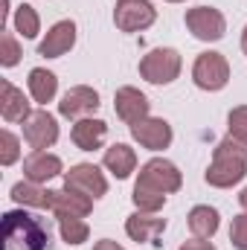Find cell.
Listing matches in <instances>:
<instances>
[{
	"label": "cell",
	"instance_id": "f1b7e54d",
	"mask_svg": "<svg viewBox=\"0 0 247 250\" xmlns=\"http://www.w3.org/2000/svg\"><path fill=\"white\" fill-rule=\"evenodd\" d=\"M230 242H233V248L247 250V212H242V215H236V218H233Z\"/></svg>",
	"mask_w": 247,
	"mask_h": 250
},
{
	"label": "cell",
	"instance_id": "836d02e7",
	"mask_svg": "<svg viewBox=\"0 0 247 250\" xmlns=\"http://www.w3.org/2000/svg\"><path fill=\"white\" fill-rule=\"evenodd\" d=\"M169 3H184V0H169Z\"/></svg>",
	"mask_w": 247,
	"mask_h": 250
},
{
	"label": "cell",
	"instance_id": "9a60e30c",
	"mask_svg": "<svg viewBox=\"0 0 247 250\" xmlns=\"http://www.w3.org/2000/svg\"><path fill=\"white\" fill-rule=\"evenodd\" d=\"M163 230H166V218H157L154 212H143V209H137L125 221V233L134 242H154V245H160L157 239L163 236Z\"/></svg>",
	"mask_w": 247,
	"mask_h": 250
},
{
	"label": "cell",
	"instance_id": "603a6c76",
	"mask_svg": "<svg viewBox=\"0 0 247 250\" xmlns=\"http://www.w3.org/2000/svg\"><path fill=\"white\" fill-rule=\"evenodd\" d=\"M131 198H134L137 209H143V212H157V209H163V204H166V192H160V189L151 187V184H143V181H137Z\"/></svg>",
	"mask_w": 247,
	"mask_h": 250
},
{
	"label": "cell",
	"instance_id": "7402d4cb",
	"mask_svg": "<svg viewBox=\"0 0 247 250\" xmlns=\"http://www.w3.org/2000/svg\"><path fill=\"white\" fill-rule=\"evenodd\" d=\"M50 192L53 189H41V184H32V181H21L12 187V198L15 204L21 207H35V209H50Z\"/></svg>",
	"mask_w": 247,
	"mask_h": 250
},
{
	"label": "cell",
	"instance_id": "ba28073f",
	"mask_svg": "<svg viewBox=\"0 0 247 250\" xmlns=\"http://www.w3.org/2000/svg\"><path fill=\"white\" fill-rule=\"evenodd\" d=\"M23 140L32 146V151H47L59 140V123L50 111H32V117L23 123Z\"/></svg>",
	"mask_w": 247,
	"mask_h": 250
},
{
	"label": "cell",
	"instance_id": "f546056e",
	"mask_svg": "<svg viewBox=\"0 0 247 250\" xmlns=\"http://www.w3.org/2000/svg\"><path fill=\"white\" fill-rule=\"evenodd\" d=\"M178 250H215V248H212L209 239H189V242H184Z\"/></svg>",
	"mask_w": 247,
	"mask_h": 250
},
{
	"label": "cell",
	"instance_id": "83f0119b",
	"mask_svg": "<svg viewBox=\"0 0 247 250\" xmlns=\"http://www.w3.org/2000/svg\"><path fill=\"white\" fill-rule=\"evenodd\" d=\"M227 125H230V137H236V140L247 143V105L233 108L230 117H227Z\"/></svg>",
	"mask_w": 247,
	"mask_h": 250
},
{
	"label": "cell",
	"instance_id": "277c9868",
	"mask_svg": "<svg viewBox=\"0 0 247 250\" xmlns=\"http://www.w3.org/2000/svg\"><path fill=\"white\" fill-rule=\"evenodd\" d=\"M192 82L201 90H209V93L227 87V82H230V64H227V59L221 53H212V50L201 53L195 59V64H192Z\"/></svg>",
	"mask_w": 247,
	"mask_h": 250
},
{
	"label": "cell",
	"instance_id": "d4e9b609",
	"mask_svg": "<svg viewBox=\"0 0 247 250\" xmlns=\"http://www.w3.org/2000/svg\"><path fill=\"white\" fill-rule=\"evenodd\" d=\"M15 29H18L23 38H35V35L41 32V18H38V12H35L29 3H21V6L15 9Z\"/></svg>",
	"mask_w": 247,
	"mask_h": 250
},
{
	"label": "cell",
	"instance_id": "5b68a950",
	"mask_svg": "<svg viewBox=\"0 0 247 250\" xmlns=\"http://www.w3.org/2000/svg\"><path fill=\"white\" fill-rule=\"evenodd\" d=\"M186 29L198 38V41H221L227 32V21L215 6H195L186 12Z\"/></svg>",
	"mask_w": 247,
	"mask_h": 250
},
{
	"label": "cell",
	"instance_id": "5bb4252c",
	"mask_svg": "<svg viewBox=\"0 0 247 250\" xmlns=\"http://www.w3.org/2000/svg\"><path fill=\"white\" fill-rule=\"evenodd\" d=\"M114 108H117V117H120L123 123L134 125V123H140V120L148 117L151 102H148L145 93H140L137 87H120L117 96H114Z\"/></svg>",
	"mask_w": 247,
	"mask_h": 250
},
{
	"label": "cell",
	"instance_id": "ffe728a7",
	"mask_svg": "<svg viewBox=\"0 0 247 250\" xmlns=\"http://www.w3.org/2000/svg\"><path fill=\"white\" fill-rule=\"evenodd\" d=\"M218 224H221V218H218L215 207L198 204V207L189 209V230H192L195 239H212L218 233Z\"/></svg>",
	"mask_w": 247,
	"mask_h": 250
},
{
	"label": "cell",
	"instance_id": "d6a6232c",
	"mask_svg": "<svg viewBox=\"0 0 247 250\" xmlns=\"http://www.w3.org/2000/svg\"><path fill=\"white\" fill-rule=\"evenodd\" d=\"M242 50H245V56H247V26H245V32H242Z\"/></svg>",
	"mask_w": 247,
	"mask_h": 250
},
{
	"label": "cell",
	"instance_id": "7c38bea8",
	"mask_svg": "<svg viewBox=\"0 0 247 250\" xmlns=\"http://www.w3.org/2000/svg\"><path fill=\"white\" fill-rule=\"evenodd\" d=\"M90 209H93V198H87V195H82L76 189L64 187L50 192V212H56L59 218H64V215L84 218V215H90Z\"/></svg>",
	"mask_w": 247,
	"mask_h": 250
},
{
	"label": "cell",
	"instance_id": "e0dca14e",
	"mask_svg": "<svg viewBox=\"0 0 247 250\" xmlns=\"http://www.w3.org/2000/svg\"><path fill=\"white\" fill-rule=\"evenodd\" d=\"M0 114L6 123H26L32 117L23 90H18L12 82H0Z\"/></svg>",
	"mask_w": 247,
	"mask_h": 250
},
{
	"label": "cell",
	"instance_id": "7a4b0ae2",
	"mask_svg": "<svg viewBox=\"0 0 247 250\" xmlns=\"http://www.w3.org/2000/svg\"><path fill=\"white\" fill-rule=\"evenodd\" d=\"M3 250H53L47 224L23 209H9L3 215Z\"/></svg>",
	"mask_w": 247,
	"mask_h": 250
},
{
	"label": "cell",
	"instance_id": "cb8c5ba5",
	"mask_svg": "<svg viewBox=\"0 0 247 250\" xmlns=\"http://www.w3.org/2000/svg\"><path fill=\"white\" fill-rule=\"evenodd\" d=\"M59 233L67 245H84L87 236H90V227L84 218H76V215H64L59 218Z\"/></svg>",
	"mask_w": 247,
	"mask_h": 250
},
{
	"label": "cell",
	"instance_id": "8992f818",
	"mask_svg": "<svg viewBox=\"0 0 247 250\" xmlns=\"http://www.w3.org/2000/svg\"><path fill=\"white\" fill-rule=\"evenodd\" d=\"M157 21V9L148 0H117L114 23L123 32H143Z\"/></svg>",
	"mask_w": 247,
	"mask_h": 250
},
{
	"label": "cell",
	"instance_id": "4fadbf2b",
	"mask_svg": "<svg viewBox=\"0 0 247 250\" xmlns=\"http://www.w3.org/2000/svg\"><path fill=\"white\" fill-rule=\"evenodd\" d=\"M76 44V23L73 21H59L50 26L47 38L38 44V56L44 59H62L64 53H70Z\"/></svg>",
	"mask_w": 247,
	"mask_h": 250
},
{
	"label": "cell",
	"instance_id": "4316f807",
	"mask_svg": "<svg viewBox=\"0 0 247 250\" xmlns=\"http://www.w3.org/2000/svg\"><path fill=\"white\" fill-rule=\"evenodd\" d=\"M18 62H21V47H18L12 32H3L0 35V64L3 67H15Z\"/></svg>",
	"mask_w": 247,
	"mask_h": 250
},
{
	"label": "cell",
	"instance_id": "44dd1931",
	"mask_svg": "<svg viewBox=\"0 0 247 250\" xmlns=\"http://www.w3.org/2000/svg\"><path fill=\"white\" fill-rule=\"evenodd\" d=\"M29 93H32V99H35L38 105L53 102L56 93H59V79H56V73H50V70H44V67L29 70Z\"/></svg>",
	"mask_w": 247,
	"mask_h": 250
},
{
	"label": "cell",
	"instance_id": "d6986e66",
	"mask_svg": "<svg viewBox=\"0 0 247 250\" xmlns=\"http://www.w3.org/2000/svg\"><path fill=\"white\" fill-rule=\"evenodd\" d=\"M102 163H105V169H108L117 181H125V178H131V172L137 169V154H134L131 146H125V143H114L111 148H105Z\"/></svg>",
	"mask_w": 247,
	"mask_h": 250
},
{
	"label": "cell",
	"instance_id": "52a82bcc",
	"mask_svg": "<svg viewBox=\"0 0 247 250\" xmlns=\"http://www.w3.org/2000/svg\"><path fill=\"white\" fill-rule=\"evenodd\" d=\"M64 187L67 189H76V192H82V195H87V198H102L105 192H108V181H105V175L99 172V166H93V163H79V166H73L70 172H64Z\"/></svg>",
	"mask_w": 247,
	"mask_h": 250
},
{
	"label": "cell",
	"instance_id": "6da1fadb",
	"mask_svg": "<svg viewBox=\"0 0 247 250\" xmlns=\"http://www.w3.org/2000/svg\"><path fill=\"white\" fill-rule=\"evenodd\" d=\"M247 175V143L236 140V137H224L215 151H212V163L206 169V184L215 189H230L242 184Z\"/></svg>",
	"mask_w": 247,
	"mask_h": 250
},
{
	"label": "cell",
	"instance_id": "484cf974",
	"mask_svg": "<svg viewBox=\"0 0 247 250\" xmlns=\"http://www.w3.org/2000/svg\"><path fill=\"white\" fill-rule=\"evenodd\" d=\"M21 157V143L12 131H0V163L3 166H12L15 160Z\"/></svg>",
	"mask_w": 247,
	"mask_h": 250
},
{
	"label": "cell",
	"instance_id": "9c48e42d",
	"mask_svg": "<svg viewBox=\"0 0 247 250\" xmlns=\"http://www.w3.org/2000/svg\"><path fill=\"white\" fill-rule=\"evenodd\" d=\"M137 181H143V184H151V187H157L160 192H178L181 184H184V175H181V169L172 163V160H166V157H154V160H148L143 169H140V178Z\"/></svg>",
	"mask_w": 247,
	"mask_h": 250
},
{
	"label": "cell",
	"instance_id": "3957f363",
	"mask_svg": "<svg viewBox=\"0 0 247 250\" xmlns=\"http://www.w3.org/2000/svg\"><path fill=\"white\" fill-rule=\"evenodd\" d=\"M181 53L178 50H172V47H157V50H151V53H145L143 56V62H140V76L145 79V82H151V84H172L178 76H181Z\"/></svg>",
	"mask_w": 247,
	"mask_h": 250
},
{
	"label": "cell",
	"instance_id": "2e32d148",
	"mask_svg": "<svg viewBox=\"0 0 247 250\" xmlns=\"http://www.w3.org/2000/svg\"><path fill=\"white\" fill-rule=\"evenodd\" d=\"M59 175H62V157H56L50 151H32L23 160V178L32 184H47Z\"/></svg>",
	"mask_w": 247,
	"mask_h": 250
},
{
	"label": "cell",
	"instance_id": "4dcf8cb0",
	"mask_svg": "<svg viewBox=\"0 0 247 250\" xmlns=\"http://www.w3.org/2000/svg\"><path fill=\"white\" fill-rule=\"evenodd\" d=\"M93 250H123V245H117L114 239H102V242H96Z\"/></svg>",
	"mask_w": 247,
	"mask_h": 250
},
{
	"label": "cell",
	"instance_id": "ac0fdd59",
	"mask_svg": "<svg viewBox=\"0 0 247 250\" xmlns=\"http://www.w3.org/2000/svg\"><path fill=\"white\" fill-rule=\"evenodd\" d=\"M105 137H108V123H105V120H90V117H84V120H79V123L73 125V143H76V148H82V151H96V148H102Z\"/></svg>",
	"mask_w": 247,
	"mask_h": 250
},
{
	"label": "cell",
	"instance_id": "1f68e13d",
	"mask_svg": "<svg viewBox=\"0 0 247 250\" xmlns=\"http://www.w3.org/2000/svg\"><path fill=\"white\" fill-rule=\"evenodd\" d=\"M239 204H242V207H245V212H247V187L242 189V195H239Z\"/></svg>",
	"mask_w": 247,
	"mask_h": 250
},
{
	"label": "cell",
	"instance_id": "30bf717a",
	"mask_svg": "<svg viewBox=\"0 0 247 250\" xmlns=\"http://www.w3.org/2000/svg\"><path fill=\"white\" fill-rule=\"evenodd\" d=\"M131 137L148 148V151H160V148H169L172 146V125L160 117H145L140 123L131 125Z\"/></svg>",
	"mask_w": 247,
	"mask_h": 250
},
{
	"label": "cell",
	"instance_id": "8fae6325",
	"mask_svg": "<svg viewBox=\"0 0 247 250\" xmlns=\"http://www.w3.org/2000/svg\"><path fill=\"white\" fill-rule=\"evenodd\" d=\"M99 111V93L87 84H79V87H70L59 102V114L67 120H84L87 114Z\"/></svg>",
	"mask_w": 247,
	"mask_h": 250
}]
</instances>
